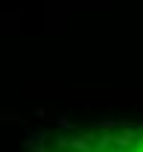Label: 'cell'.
Masks as SVG:
<instances>
[{
    "mask_svg": "<svg viewBox=\"0 0 143 152\" xmlns=\"http://www.w3.org/2000/svg\"><path fill=\"white\" fill-rule=\"evenodd\" d=\"M35 152H143L140 120H102L50 134Z\"/></svg>",
    "mask_w": 143,
    "mask_h": 152,
    "instance_id": "6da1fadb",
    "label": "cell"
}]
</instances>
